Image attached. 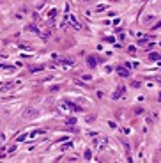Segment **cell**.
<instances>
[{"instance_id": "1", "label": "cell", "mask_w": 161, "mask_h": 163, "mask_svg": "<svg viewBox=\"0 0 161 163\" xmlns=\"http://www.w3.org/2000/svg\"><path fill=\"white\" fill-rule=\"evenodd\" d=\"M32 115H37L36 110H27V112H25V117H32Z\"/></svg>"}]
</instances>
